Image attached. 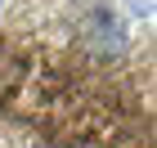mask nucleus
I'll return each mask as SVG.
<instances>
[{"label":"nucleus","instance_id":"f257e3e1","mask_svg":"<svg viewBox=\"0 0 157 148\" xmlns=\"http://www.w3.org/2000/svg\"><path fill=\"white\" fill-rule=\"evenodd\" d=\"M0 130L153 148V45L108 0H0Z\"/></svg>","mask_w":157,"mask_h":148},{"label":"nucleus","instance_id":"f03ea898","mask_svg":"<svg viewBox=\"0 0 157 148\" xmlns=\"http://www.w3.org/2000/svg\"><path fill=\"white\" fill-rule=\"evenodd\" d=\"M0 139H5V144H13V139H9V135H5V130H0Z\"/></svg>","mask_w":157,"mask_h":148}]
</instances>
